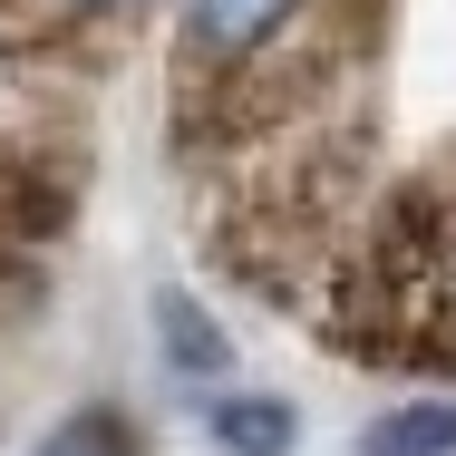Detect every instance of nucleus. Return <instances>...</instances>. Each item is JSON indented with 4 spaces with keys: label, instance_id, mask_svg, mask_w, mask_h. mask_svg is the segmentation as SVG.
<instances>
[{
    "label": "nucleus",
    "instance_id": "obj_1",
    "mask_svg": "<svg viewBox=\"0 0 456 456\" xmlns=\"http://www.w3.org/2000/svg\"><path fill=\"white\" fill-rule=\"evenodd\" d=\"M340 0H175V88L204 97L214 126H281L330 78Z\"/></svg>",
    "mask_w": 456,
    "mask_h": 456
},
{
    "label": "nucleus",
    "instance_id": "obj_2",
    "mask_svg": "<svg viewBox=\"0 0 456 456\" xmlns=\"http://www.w3.org/2000/svg\"><path fill=\"white\" fill-rule=\"evenodd\" d=\"M350 340L379 350H456V166L398 194L360 253V321Z\"/></svg>",
    "mask_w": 456,
    "mask_h": 456
},
{
    "label": "nucleus",
    "instance_id": "obj_3",
    "mask_svg": "<svg viewBox=\"0 0 456 456\" xmlns=\"http://www.w3.org/2000/svg\"><path fill=\"white\" fill-rule=\"evenodd\" d=\"M156 0H0V49L10 59H88L126 39Z\"/></svg>",
    "mask_w": 456,
    "mask_h": 456
},
{
    "label": "nucleus",
    "instance_id": "obj_4",
    "mask_svg": "<svg viewBox=\"0 0 456 456\" xmlns=\"http://www.w3.org/2000/svg\"><path fill=\"white\" fill-rule=\"evenodd\" d=\"M156 340H166V369H175L184 388H224L233 340H224V321H214L194 291H156Z\"/></svg>",
    "mask_w": 456,
    "mask_h": 456
},
{
    "label": "nucleus",
    "instance_id": "obj_5",
    "mask_svg": "<svg viewBox=\"0 0 456 456\" xmlns=\"http://www.w3.org/2000/svg\"><path fill=\"white\" fill-rule=\"evenodd\" d=\"M360 456H456V398H408L360 428Z\"/></svg>",
    "mask_w": 456,
    "mask_h": 456
},
{
    "label": "nucleus",
    "instance_id": "obj_6",
    "mask_svg": "<svg viewBox=\"0 0 456 456\" xmlns=\"http://www.w3.org/2000/svg\"><path fill=\"white\" fill-rule=\"evenodd\" d=\"M301 418L291 398H214V447L224 456H291Z\"/></svg>",
    "mask_w": 456,
    "mask_h": 456
},
{
    "label": "nucleus",
    "instance_id": "obj_7",
    "mask_svg": "<svg viewBox=\"0 0 456 456\" xmlns=\"http://www.w3.org/2000/svg\"><path fill=\"white\" fill-rule=\"evenodd\" d=\"M39 456H146V447H136V418L126 408H69L39 437Z\"/></svg>",
    "mask_w": 456,
    "mask_h": 456
}]
</instances>
